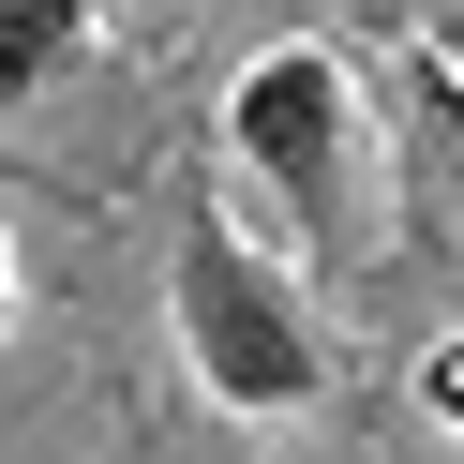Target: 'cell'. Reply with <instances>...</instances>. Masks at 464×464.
I'll return each mask as SVG.
<instances>
[{
	"instance_id": "obj_1",
	"label": "cell",
	"mask_w": 464,
	"mask_h": 464,
	"mask_svg": "<svg viewBox=\"0 0 464 464\" xmlns=\"http://www.w3.org/2000/svg\"><path fill=\"white\" fill-rule=\"evenodd\" d=\"M225 150H240V180L285 210L300 255H344V225H360V75H344L330 45H270V61H240V91H225Z\"/></svg>"
},
{
	"instance_id": "obj_2",
	"label": "cell",
	"mask_w": 464,
	"mask_h": 464,
	"mask_svg": "<svg viewBox=\"0 0 464 464\" xmlns=\"http://www.w3.org/2000/svg\"><path fill=\"white\" fill-rule=\"evenodd\" d=\"M165 314H180L195 390H210V404H240V420H300V404L330 390V344H314L300 285H285L255 240H225V225H195V240H180Z\"/></svg>"
},
{
	"instance_id": "obj_3",
	"label": "cell",
	"mask_w": 464,
	"mask_h": 464,
	"mask_svg": "<svg viewBox=\"0 0 464 464\" xmlns=\"http://www.w3.org/2000/svg\"><path fill=\"white\" fill-rule=\"evenodd\" d=\"M91 45V0H0V91H31Z\"/></svg>"
},
{
	"instance_id": "obj_4",
	"label": "cell",
	"mask_w": 464,
	"mask_h": 464,
	"mask_svg": "<svg viewBox=\"0 0 464 464\" xmlns=\"http://www.w3.org/2000/svg\"><path fill=\"white\" fill-rule=\"evenodd\" d=\"M404 105H420V150H434V180L464 195V75L434 61V45H420V75H404Z\"/></svg>"
},
{
	"instance_id": "obj_5",
	"label": "cell",
	"mask_w": 464,
	"mask_h": 464,
	"mask_svg": "<svg viewBox=\"0 0 464 464\" xmlns=\"http://www.w3.org/2000/svg\"><path fill=\"white\" fill-rule=\"evenodd\" d=\"M420 404H434V434H464V330L420 344Z\"/></svg>"
},
{
	"instance_id": "obj_6",
	"label": "cell",
	"mask_w": 464,
	"mask_h": 464,
	"mask_svg": "<svg viewBox=\"0 0 464 464\" xmlns=\"http://www.w3.org/2000/svg\"><path fill=\"white\" fill-rule=\"evenodd\" d=\"M420 45H434V61L464 75V0H420Z\"/></svg>"
}]
</instances>
